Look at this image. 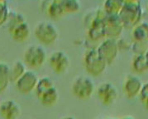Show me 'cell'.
<instances>
[{
    "label": "cell",
    "mask_w": 148,
    "mask_h": 119,
    "mask_svg": "<svg viewBox=\"0 0 148 119\" xmlns=\"http://www.w3.org/2000/svg\"><path fill=\"white\" fill-rule=\"evenodd\" d=\"M38 99L46 107H53L55 106L59 99V93L57 89L53 86L47 91H46L43 94L38 98Z\"/></svg>",
    "instance_id": "5bb4252c"
},
{
    "label": "cell",
    "mask_w": 148,
    "mask_h": 119,
    "mask_svg": "<svg viewBox=\"0 0 148 119\" xmlns=\"http://www.w3.org/2000/svg\"><path fill=\"white\" fill-rule=\"evenodd\" d=\"M39 79L34 72L26 71L16 81V87L18 90L22 94H28L36 87Z\"/></svg>",
    "instance_id": "30bf717a"
},
{
    "label": "cell",
    "mask_w": 148,
    "mask_h": 119,
    "mask_svg": "<svg viewBox=\"0 0 148 119\" xmlns=\"http://www.w3.org/2000/svg\"><path fill=\"white\" fill-rule=\"evenodd\" d=\"M123 25L119 15H106L103 20V29L105 36L113 38L119 36L123 31Z\"/></svg>",
    "instance_id": "ba28073f"
},
{
    "label": "cell",
    "mask_w": 148,
    "mask_h": 119,
    "mask_svg": "<svg viewBox=\"0 0 148 119\" xmlns=\"http://www.w3.org/2000/svg\"><path fill=\"white\" fill-rule=\"evenodd\" d=\"M61 119H76V118H75L74 117H65V118H61Z\"/></svg>",
    "instance_id": "484cf974"
},
{
    "label": "cell",
    "mask_w": 148,
    "mask_h": 119,
    "mask_svg": "<svg viewBox=\"0 0 148 119\" xmlns=\"http://www.w3.org/2000/svg\"><path fill=\"white\" fill-rule=\"evenodd\" d=\"M62 8L64 12L69 13L77 12L80 8V4L78 0H62L61 1Z\"/></svg>",
    "instance_id": "603a6c76"
},
{
    "label": "cell",
    "mask_w": 148,
    "mask_h": 119,
    "mask_svg": "<svg viewBox=\"0 0 148 119\" xmlns=\"http://www.w3.org/2000/svg\"><path fill=\"white\" fill-rule=\"evenodd\" d=\"M49 64L56 74H63L67 71L71 66L70 57L63 51H55L49 58Z\"/></svg>",
    "instance_id": "52a82bcc"
},
{
    "label": "cell",
    "mask_w": 148,
    "mask_h": 119,
    "mask_svg": "<svg viewBox=\"0 0 148 119\" xmlns=\"http://www.w3.org/2000/svg\"><path fill=\"white\" fill-rule=\"evenodd\" d=\"M25 22V18L23 15L17 12H12L9 13V17L8 19V31H10L14 27H16L19 24L23 23Z\"/></svg>",
    "instance_id": "7402d4cb"
},
{
    "label": "cell",
    "mask_w": 148,
    "mask_h": 119,
    "mask_svg": "<svg viewBox=\"0 0 148 119\" xmlns=\"http://www.w3.org/2000/svg\"><path fill=\"white\" fill-rule=\"evenodd\" d=\"M132 69L136 73L142 74L148 71V60L145 55H137L133 60Z\"/></svg>",
    "instance_id": "ffe728a7"
},
{
    "label": "cell",
    "mask_w": 148,
    "mask_h": 119,
    "mask_svg": "<svg viewBox=\"0 0 148 119\" xmlns=\"http://www.w3.org/2000/svg\"><path fill=\"white\" fill-rule=\"evenodd\" d=\"M47 60L45 50L40 46H31L27 48L23 55L24 63L30 68L38 69L43 66Z\"/></svg>",
    "instance_id": "5b68a950"
},
{
    "label": "cell",
    "mask_w": 148,
    "mask_h": 119,
    "mask_svg": "<svg viewBox=\"0 0 148 119\" xmlns=\"http://www.w3.org/2000/svg\"><path fill=\"white\" fill-rule=\"evenodd\" d=\"M12 37L17 42H25L28 39L31 34V31L28 24L26 22L19 24L16 27L9 31Z\"/></svg>",
    "instance_id": "4fadbf2b"
},
{
    "label": "cell",
    "mask_w": 148,
    "mask_h": 119,
    "mask_svg": "<svg viewBox=\"0 0 148 119\" xmlns=\"http://www.w3.org/2000/svg\"><path fill=\"white\" fill-rule=\"evenodd\" d=\"M9 13L6 0H0V27L8 22Z\"/></svg>",
    "instance_id": "cb8c5ba5"
},
{
    "label": "cell",
    "mask_w": 148,
    "mask_h": 119,
    "mask_svg": "<svg viewBox=\"0 0 148 119\" xmlns=\"http://www.w3.org/2000/svg\"><path fill=\"white\" fill-rule=\"evenodd\" d=\"M123 27H136L142 18L139 0H125L124 5L119 14Z\"/></svg>",
    "instance_id": "6da1fadb"
},
{
    "label": "cell",
    "mask_w": 148,
    "mask_h": 119,
    "mask_svg": "<svg viewBox=\"0 0 148 119\" xmlns=\"http://www.w3.org/2000/svg\"><path fill=\"white\" fill-rule=\"evenodd\" d=\"M122 119H134L133 118H132V117H125V118H123Z\"/></svg>",
    "instance_id": "83f0119b"
},
{
    "label": "cell",
    "mask_w": 148,
    "mask_h": 119,
    "mask_svg": "<svg viewBox=\"0 0 148 119\" xmlns=\"http://www.w3.org/2000/svg\"><path fill=\"white\" fill-rule=\"evenodd\" d=\"M145 55H146V57H147V59L148 60V50H147V51L146 52V54H145Z\"/></svg>",
    "instance_id": "f1b7e54d"
},
{
    "label": "cell",
    "mask_w": 148,
    "mask_h": 119,
    "mask_svg": "<svg viewBox=\"0 0 148 119\" xmlns=\"http://www.w3.org/2000/svg\"><path fill=\"white\" fill-rule=\"evenodd\" d=\"M10 81L9 66L5 63L0 62V94L8 88Z\"/></svg>",
    "instance_id": "ac0fdd59"
},
{
    "label": "cell",
    "mask_w": 148,
    "mask_h": 119,
    "mask_svg": "<svg viewBox=\"0 0 148 119\" xmlns=\"http://www.w3.org/2000/svg\"><path fill=\"white\" fill-rule=\"evenodd\" d=\"M84 64L87 72L90 75L98 76L105 70L107 63L102 59L96 49H90L84 56Z\"/></svg>",
    "instance_id": "3957f363"
},
{
    "label": "cell",
    "mask_w": 148,
    "mask_h": 119,
    "mask_svg": "<svg viewBox=\"0 0 148 119\" xmlns=\"http://www.w3.org/2000/svg\"><path fill=\"white\" fill-rule=\"evenodd\" d=\"M21 110L19 105L12 100H7L0 105V114L3 119H18Z\"/></svg>",
    "instance_id": "7c38bea8"
},
{
    "label": "cell",
    "mask_w": 148,
    "mask_h": 119,
    "mask_svg": "<svg viewBox=\"0 0 148 119\" xmlns=\"http://www.w3.org/2000/svg\"><path fill=\"white\" fill-rule=\"evenodd\" d=\"M142 83L139 78L134 75H129L123 83V93L129 99H132L140 94L142 88Z\"/></svg>",
    "instance_id": "8fae6325"
},
{
    "label": "cell",
    "mask_w": 148,
    "mask_h": 119,
    "mask_svg": "<svg viewBox=\"0 0 148 119\" xmlns=\"http://www.w3.org/2000/svg\"><path fill=\"white\" fill-rule=\"evenodd\" d=\"M61 1L62 0H51L47 6H43L46 8V12H47L48 16L54 19H58L64 15L65 12L62 8Z\"/></svg>",
    "instance_id": "9a60e30c"
},
{
    "label": "cell",
    "mask_w": 148,
    "mask_h": 119,
    "mask_svg": "<svg viewBox=\"0 0 148 119\" xmlns=\"http://www.w3.org/2000/svg\"><path fill=\"white\" fill-rule=\"evenodd\" d=\"M132 33L135 42H148V23H143L136 25Z\"/></svg>",
    "instance_id": "e0dca14e"
},
{
    "label": "cell",
    "mask_w": 148,
    "mask_h": 119,
    "mask_svg": "<svg viewBox=\"0 0 148 119\" xmlns=\"http://www.w3.org/2000/svg\"><path fill=\"white\" fill-rule=\"evenodd\" d=\"M34 34L36 39L45 45H51L56 42L59 36V32L55 25L50 22H39L35 26Z\"/></svg>",
    "instance_id": "7a4b0ae2"
},
{
    "label": "cell",
    "mask_w": 148,
    "mask_h": 119,
    "mask_svg": "<svg viewBox=\"0 0 148 119\" xmlns=\"http://www.w3.org/2000/svg\"><path fill=\"white\" fill-rule=\"evenodd\" d=\"M26 70L25 64L22 61H15L11 67H9V74H10V79L12 81H17L18 79L23 76Z\"/></svg>",
    "instance_id": "d6986e66"
},
{
    "label": "cell",
    "mask_w": 148,
    "mask_h": 119,
    "mask_svg": "<svg viewBox=\"0 0 148 119\" xmlns=\"http://www.w3.org/2000/svg\"><path fill=\"white\" fill-rule=\"evenodd\" d=\"M107 119H114V118H107Z\"/></svg>",
    "instance_id": "f546056e"
},
{
    "label": "cell",
    "mask_w": 148,
    "mask_h": 119,
    "mask_svg": "<svg viewBox=\"0 0 148 119\" xmlns=\"http://www.w3.org/2000/svg\"><path fill=\"white\" fill-rule=\"evenodd\" d=\"M71 91L77 98L86 100L93 95L95 92V84L89 78L79 76L75 79L72 83Z\"/></svg>",
    "instance_id": "277c9868"
},
{
    "label": "cell",
    "mask_w": 148,
    "mask_h": 119,
    "mask_svg": "<svg viewBox=\"0 0 148 119\" xmlns=\"http://www.w3.org/2000/svg\"><path fill=\"white\" fill-rule=\"evenodd\" d=\"M53 86H55V85H54L53 81L51 80V78L46 76V77H42L41 79H39L37 84H36V87L35 89L37 98H39L46 91H47L48 89H51Z\"/></svg>",
    "instance_id": "44dd1931"
},
{
    "label": "cell",
    "mask_w": 148,
    "mask_h": 119,
    "mask_svg": "<svg viewBox=\"0 0 148 119\" xmlns=\"http://www.w3.org/2000/svg\"><path fill=\"white\" fill-rule=\"evenodd\" d=\"M140 98L142 103H145L148 100V83H144L140 92Z\"/></svg>",
    "instance_id": "d4e9b609"
},
{
    "label": "cell",
    "mask_w": 148,
    "mask_h": 119,
    "mask_svg": "<svg viewBox=\"0 0 148 119\" xmlns=\"http://www.w3.org/2000/svg\"><path fill=\"white\" fill-rule=\"evenodd\" d=\"M143 104H144V106L146 107V108H147V109H148V100L145 103H143Z\"/></svg>",
    "instance_id": "4316f807"
},
{
    "label": "cell",
    "mask_w": 148,
    "mask_h": 119,
    "mask_svg": "<svg viewBox=\"0 0 148 119\" xmlns=\"http://www.w3.org/2000/svg\"><path fill=\"white\" fill-rule=\"evenodd\" d=\"M97 94L100 102L106 106L113 104L118 98L117 88L111 83H103L97 89Z\"/></svg>",
    "instance_id": "9c48e42d"
},
{
    "label": "cell",
    "mask_w": 148,
    "mask_h": 119,
    "mask_svg": "<svg viewBox=\"0 0 148 119\" xmlns=\"http://www.w3.org/2000/svg\"><path fill=\"white\" fill-rule=\"evenodd\" d=\"M100 57L107 63V65L112 64L118 56L119 45L113 38H108L101 43L97 49Z\"/></svg>",
    "instance_id": "8992f818"
},
{
    "label": "cell",
    "mask_w": 148,
    "mask_h": 119,
    "mask_svg": "<svg viewBox=\"0 0 148 119\" xmlns=\"http://www.w3.org/2000/svg\"><path fill=\"white\" fill-rule=\"evenodd\" d=\"M124 3L125 0H105L103 11L107 15H119Z\"/></svg>",
    "instance_id": "2e32d148"
}]
</instances>
